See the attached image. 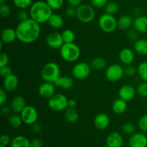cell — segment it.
<instances>
[{"label":"cell","instance_id":"1","mask_svg":"<svg viewBox=\"0 0 147 147\" xmlns=\"http://www.w3.org/2000/svg\"><path fill=\"white\" fill-rule=\"evenodd\" d=\"M17 40L22 43L30 44L37 41L41 34L40 24L30 17L20 22L15 28Z\"/></svg>","mask_w":147,"mask_h":147},{"label":"cell","instance_id":"2","mask_svg":"<svg viewBox=\"0 0 147 147\" xmlns=\"http://www.w3.org/2000/svg\"><path fill=\"white\" fill-rule=\"evenodd\" d=\"M53 10L46 1H37L32 3L30 7V17L39 24L47 22L50 16L53 14Z\"/></svg>","mask_w":147,"mask_h":147},{"label":"cell","instance_id":"3","mask_svg":"<svg viewBox=\"0 0 147 147\" xmlns=\"http://www.w3.org/2000/svg\"><path fill=\"white\" fill-rule=\"evenodd\" d=\"M81 51L76 43H64L60 48L62 59L67 63H74L80 58Z\"/></svg>","mask_w":147,"mask_h":147},{"label":"cell","instance_id":"4","mask_svg":"<svg viewBox=\"0 0 147 147\" xmlns=\"http://www.w3.org/2000/svg\"><path fill=\"white\" fill-rule=\"evenodd\" d=\"M40 76L45 82L55 83L60 76V66L55 62H48L42 67Z\"/></svg>","mask_w":147,"mask_h":147},{"label":"cell","instance_id":"5","mask_svg":"<svg viewBox=\"0 0 147 147\" xmlns=\"http://www.w3.org/2000/svg\"><path fill=\"white\" fill-rule=\"evenodd\" d=\"M98 26L100 30L106 33H112L118 27V20L114 15L104 13L98 19Z\"/></svg>","mask_w":147,"mask_h":147},{"label":"cell","instance_id":"6","mask_svg":"<svg viewBox=\"0 0 147 147\" xmlns=\"http://www.w3.org/2000/svg\"><path fill=\"white\" fill-rule=\"evenodd\" d=\"M47 105L53 111H63L68 108V99L63 93H55L48 99Z\"/></svg>","mask_w":147,"mask_h":147},{"label":"cell","instance_id":"7","mask_svg":"<svg viewBox=\"0 0 147 147\" xmlns=\"http://www.w3.org/2000/svg\"><path fill=\"white\" fill-rule=\"evenodd\" d=\"M76 17L78 20L82 23H85V24L90 23L96 17L94 7L91 4H80L78 7H77Z\"/></svg>","mask_w":147,"mask_h":147},{"label":"cell","instance_id":"8","mask_svg":"<svg viewBox=\"0 0 147 147\" xmlns=\"http://www.w3.org/2000/svg\"><path fill=\"white\" fill-rule=\"evenodd\" d=\"M92 67L90 65L86 62L77 63L72 69V75L75 79L83 80L88 78L91 73Z\"/></svg>","mask_w":147,"mask_h":147},{"label":"cell","instance_id":"9","mask_svg":"<svg viewBox=\"0 0 147 147\" xmlns=\"http://www.w3.org/2000/svg\"><path fill=\"white\" fill-rule=\"evenodd\" d=\"M124 76V68L119 64H112L106 67L105 76L109 81L115 83L121 80Z\"/></svg>","mask_w":147,"mask_h":147},{"label":"cell","instance_id":"10","mask_svg":"<svg viewBox=\"0 0 147 147\" xmlns=\"http://www.w3.org/2000/svg\"><path fill=\"white\" fill-rule=\"evenodd\" d=\"M20 114L22 119L23 123L26 125L32 126L38 120V112L32 106H26Z\"/></svg>","mask_w":147,"mask_h":147},{"label":"cell","instance_id":"11","mask_svg":"<svg viewBox=\"0 0 147 147\" xmlns=\"http://www.w3.org/2000/svg\"><path fill=\"white\" fill-rule=\"evenodd\" d=\"M46 43L52 49H60L64 44L62 34L57 32H50L46 37Z\"/></svg>","mask_w":147,"mask_h":147},{"label":"cell","instance_id":"12","mask_svg":"<svg viewBox=\"0 0 147 147\" xmlns=\"http://www.w3.org/2000/svg\"><path fill=\"white\" fill-rule=\"evenodd\" d=\"M129 147H147V136L143 132H135L129 139Z\"/></svg>","mask_w":147,"mask_h":147},{"label":"cell","instance_id":"13","mask_svg":"<svg viewBox=\"0 0 147 147\" xmlns=\"http://www.w3.org/2000/svg\"><path fill=\"white\" fill-rule=\"evenodd\" d=\"M119 97L126 102L130 101L134 98L136 94V89L130 84L122 86L119 90Z\"/></svg>","mask_w":147,"mask_h":147},{"label":"cell","instance_id":"14","mask_svg":"<svg viewBox=\"0 0 147 147\" xmlns=\"http://www.w3.org/2000/svg\"><path fill=\"white\" fill-rule=\"evenodd\" d=\"M55 83L45 82L38 88V94L44 98L49 99L55 94Z\"/></svg>","mask_w":147,"mask_h":147},{"label":"cell","instance_id":"15","mask_svg":"<svg viewBox=\"0 0 147 147\" xmlns=\"http://www.w3.org/2000/svg\"><path fill=\"white\" fill-rule=\"evenodd\" d=\"M106 145L109 147H122L123 144V136L118 131H113L108 135Z\"/></svg>","mask_w":147,"mask_h":147},{"label":"cell","instance_id":"16","mask_svg":"<svg viewBox=\"0 0 147 147\" xmlns=\"http://www.w3.org/2000/svg\"><path fill=\"white\" fill-rule=\"evenodd\" d=\"M3 88L7 92L11 93L16 90L19 86V79L16 75L11 74L3 78Z\"/></svg>","mask_w":147,"mask_h":147},{"label":"cell","instance_id":"17","mask_svg":"<svg viewBox=\"0 0 147 147\" xmlns=\"http://www.w3.org/2000/svg\"><path fill=\"white\" fill-rule=\"evenodd\" d=\"M119 58L121 63L125 65H131L135 60V53L131 48L125 47L119 53Z\"/></svg>","mask_w":147,"mask_h":147},{"label":"cell","instance_id":"18","mask_svg":"<svg viewBox=\"0 0 147 147\" xmlns=\"http://www.w3.org/2000/svg\"><path fill=\"white\" fill-rule=\"evenodd\" d=\"M110 117L105 113H100L96 115L93 121L95 127L99 130H104L107 129L110 125Z\"/></svg>","mask_w":147,"mask_h":147},{"label":"cell","instance_id":"19","mask_svg":"<svg viewBox=\"0 0 147 147\" xmlns=\"http://www.w3.org/2000/svg\"><path fill=\"white\" fill-rule=\"evenodd\" d=\"M16 40H17V37L15 29L7 27L2 30L1 33V41L4 44H11L14 42Z\"/></svg>","mask_w":147,"mask_h":147},{"label":"cell","instance_id":"20","mask_svg":"<svg viewBox=\"0 0 147 147\" xmlns=\"http://www.w3.org/2000/svg\"><path fill=\"white\" fill-rule=\"evenodd\" d=\"M26 100L22 96H16L11 100L10 106L14 113H20L26 107Z\"/></svg>","mask_w":147,"mask_h":147},{"label":"cell","instance_id":"21","mask_svg":"<svg viewBox=\"0 0 147 147\" xmlns=\"http://www.w3.org/2000/svg\"><path fill=\"white\" fill-rule=\"evenodd\" d=\"M133 27L139 33H147V17L137 16L134 20Z\"/></svg>","mask_w":147,"mask_h":147},{"label":"cell","instance_id":"22","mask_svg":"<svg viewBox=\"0 0 147 147\" xmlns=\"http://www.w3.org/2000/svg\"><path fill=\"white\" fill-rule=\"evenodd\" d=\"M55 85L57 88L64 89V90H68L73 88L74 81L71 77L67 76H60L55 81Z\"/></svg>","mask_w":147,"mask_h":147},{"label":"cell","instance_id":"23","mask_svg":"<svg viewBox=\"0 0 147 147\" xmlns=\"http://www.w3.org/2000/svg\"><path fill=\"white\" fill-rule=\"evenodd\" d=\"M10 147H30L31 141L25 136L19 135L11 139Z\"/></svg>","mask_w":147,"mask_h":147},{"label":"cell","instance_id":"24","mask_svg":"<svg viewBox=\"0 0 147 147\" xmlns=\"http://www.w3.org/2000/svg\"><path fill=\"white\" fill-rule=\"evenodd\" d=\"M126 109H127V102L126 100L120 98L113 100L112 103V110L113 113L117 115L123 114V113H125Z\"/></svg>","mask_w":147,"mask_h":147},{"label":"cell","instance_id":"25","mask_svg":"<svg viewBox=\"0 0 147 147\" xmlns=\"http://www.w3.org/2000/svg\"><path fill=\"white\" fill-rule=\"evenodd\" d=\"M49 26L53 29H57L61 28L64 24V19H63V16H61L59 14H54L53 13L50 17L49 18L48 21H47Z\"/></svg>","mask_w":147,"mask_h":147},{"label":"cell","instance_id":"26","mask_svg":"<svg viewBox=\"0 0 147 147\" xmlns=\"http://www.w3.org/2000/svg\"><path fill=\"white\" fill-rule=\"evenodd\" d=\"M134 19L128 14L121 16L118 20V27L122 30H128L133 26Z\"/></svg>","mask_w":147,"mask_h":147},{"label":"cell","instance_id":"27","mask_svg":"<svg viewBox=\"0 0 147 147\" xmlns=\"http://www.w3.org/2000/svg\"><path fill=\"white\" fill-rule=\"evenodd\" d=\"M134 50L139 55H147V40L138 39L134 44Z\"/></svg>","mask_w":147,"mask_h":147},{"label":"cell","instance_id":"28","mask_svg":"<svg viewBox=\"0 0 147 147\" xmlns=\"http://www.w3.org/2000/svg\"><path fill=\"white\" fill-rule=\"evenodd\" d=\"M65 118L69 123H76L79 119V113L75 108H67L65 111Z\"/></svg>","mask_w":147,"mask_h":147},{"label":"cell","instance_id":"29","mask_svg":"<svg viewBox=\"0 0 147 147\" xmlns=\"http://www.w3.org/2000/svg\"><path fill=\"white\" fill-rule=\"evenodd\" d=\"M8 122L9 124L11 126V127L14 128V129H17L20 128V126L22 125L23 121L22 119L20 113H13L11 114L8 118Z\"/></svg>","mask_w":147,"mask_h":147},{"label":"cell","instance_id":"30","mask_svg":"<svg viewBox=\"0 0 147 147\" xmlns=\"http://www.w3.org/2000/svg\"><path fill=\"white\" fill-rule=\"evenodd\" d=\"M90 66H91L92 69H93V70H103L106 67V61L103 57H96L91 60Z\"/></svg>","mask_w":147,"mask_h":147},{"label":"cell","instance_id":"31","mask_svg":"<svg viewBox=\"0 0 147 147\" xmlns=\"http://www.w3.org/2000/svg\"><path fill=\"white\" fill-rule=\"evenodd\" d=\"M61 34L64 43L74 42L75 40H76V34L73 30H70V29H66V30H63Z\"/></svg>","mask_w":147,"mask_h":147},{"label":"cell","instance_id":"32","mask_svg":"<svg viewBox=\"0 0 147 147\" xmlns=\"http://www.w3.org/2000/svg\"><path fill=\"white\" fill-rule=\"evenodd\" d=\"M137 73L143 81L147 82V61L142 62L138 65Z\"/></svg>","mask_w":147,"mask_h":147},{"label":"cell","instance_id":"33","mask_svg":"<svg viewBox=\"0 0 147 147\" xmlns=\"http://www.w3.org/2000/svg\"><path fill=\"white\" fill-rule=\"evenodd\" d=\"M104 8L106 13L114 15L115 14H116L119 11V6L115 1H109Z\"/></svg>","mask_w":147,"mask_h":147},{"label":"cell","instance_id":"34","mask_svg":"<svg viewBox=\"0 0 147 147\" xmlns=\"http://www.w3.org/2000/svg\"><path fill=\"white\" fill-rule=\"evenodd\" d=\"M13 3L20 9H26L31 7L32 0H13Z\"/></svg>","mask_w":147,"mask_h":147},{"label":"cell","instance_id":"35","mask_svg":"<svg viewBox=\"0 0 147 147\" xmlns=\"http://www.w3.org/2000/svg\"><path fill=\"white\" fill-rule=\"evenodd\" d=\"M136 93L141 98H147V82L143 81L139 83L136 88Z\"/></svg>","mask_w":147,"mask_h":147},{"label":"cell","instance_id":"36","mask_svg":"<svg viewBox=\"0 0 147 147\" xmlns=\"http://www.w3.org/2000/svg\"><path fill=\"white\" fill-rule=\"evenodd\" d=\"M121 130L123 134H125L126 135H130L131 136V135L135 133V131H136V127H135V126L133 123L127 122V123H123V126H122Z\"/></svg>","mask_w":147,"mask_h":147},{"label":"cell","instance_id":"37","mask_svg":"<svg viewBox=\"0 0 147 147\" xmlns=\"http://www.w3.org/2000/svg\"><path fill=\"white\" fill-rule=\"evenodd\" d=\"M65 0H46L50 8L53 10H58L63 7Z\"/></svg>","mask_w":147,"mask_h":147},{"label":"cell","instance_id":"38","mask_svg":"<svg viewBox=\"0 0 147 147\" xmlns=\"http://www.w3.org/2000/svg\"><path fill=\"white\" fill-rule=\"evenodd\" d=\"M139 32L135 30L134 28H130L126 32V37L130 41L136 42L139 39Z\"/></svg>","mask_w":147,"mask_h":147},{"label":"cell","instance_id":"39","mask_svg":"<svg viewBox=\"0 0 147 147\" xmlns=\"http://www.w3.org/2000/svg\"><path fill=\"white\" fill-rule=\"evenodd\" d=\"M138 126L141 131L147 133V114H144L139 119Z\"/></svg>","mask_w":147,"mask_h":147},{"label":"cell","instance_id":"40","mask_svg":"<svg viewBox=\"0 0 147 147\" xmlns=\"http://www.w3.org/2000/svg\"><path fill=\"white\" fill-rule=\"evenodd\" d=\"M10 14H11V9H10L9 6L6 4V3L1 4V5H0V14H1V17L3 18H6V17H8L10 15Z\"/></svg>","mask_w":147,"mask_h":147},{"label":"cell","instance_id":"41","mask_svg":"<svg viewBox=\"0 0 147 147\" xmlns=\"http://www.w3.org/2000/svg\"><path fill=\"white\" fill-rule=\"evenodd\" d=\"M137 73V68L131 65H126L124 68V75L128 77H133Z\"/></svg>","mask_w":147,"mask_h":147},{"label":"cell","instance_id":"42","mask_svg":"<svg viewBox=\"0 0 147 147\" xmlns=\"http://www.w3.org/2000/svg\"><path fill=\"white\" fill-rule=\"evenodd\" d=\"M109 0H90V4L94 8L102 9L106 7Z\"/></svg>","mask_w":147,"mask_h":147},{"label":"cell","instance_id":"43","mask_svg":"<svg viewBox=\"0 0 147 147\" xmlns=\"http://www.w3.org/2000/svg\"><path fill=\"white\" fill-rule=\"evenodd\" d=\"M11 74H12V69L10 66L7 65L4 66V67H0V76L3 78Z\"/></svg>","mask_w":147,"mask_h":147},{"label":"cell","instance_id":"44","mask_svg":"<svg viewBox=\"0 0 147 147\" xmlns=\"http://www.w3.org/2000/svg\"><path fill=\"white\" fill-rule=\"evenodd\" d=\"M9 57L8 55L4 53H0V67L9 65Z\"/></svg>","mask_w":147,"mask_h":147},{"label":"cell","instance_id":"45","mask_svg":"<svg viewBox=\"0 0 147 147\" xmlns=\"http://www.w3.org/2000/svg\"><path fill=\"white\" fill-rule=\"evenodd\" d=\"M65 14L66 16H67L68 17H76V14H77V8L74 7H72V6H69L67 8L65 9Z\"/></svg>","mask_w":147,"mask_h":147},{"label":"cell","instance_id":"46","mask_svg":"<svg viewBox=\"0 0 147 147\" xmlns=\"http://www.w3.org/2000/svg\"><path fill=\"white\" fill-rule=\"evenodd\" d=\"M1 115L4 116H9L11 115V113L12 112L11 108L10 106H7V105H4L1 106V110H0Z\"/></svg>","mask_w":147,"mask_h":147},{"label":"cell","instance_id":"47","mask_svg":"<svg viewBox=\"0 0 147 147\" xmlns=\"http://www.w3.org/2000/svg\"><path fill=\"white\" fill-rule=\"evenodd\" d=\"M11 142V138L9 137V136L7 134H3L1 135V139H0V144L1 145H3V146H7L9 145H10Z\"/></svg>","mask_w":147,"mask_h":147},{"label":"cell","instance_id":"48","mask_svg":"<svg viewBox=\"0 0 147 147\" xmlns=\"http://www.w3.org/2000/svg\"><path fill=\"white\" fill-rule=\"evenodd\" d=\"M7 100V91L4 88L0 89V106H4L6 104Z\"/></svg>","mask_w":147,"mask_h":147},{"label":"cell","instance_id":"49","mask_svg":"<svg viewBox=\"0 0 147 147\" xmlns=\"http://www.w3.org/2000/svg\"><path fill=\"white\" fill-rule=\"evenodd\" d=\"M30 16V14L27 13V11H25V9H20V11L18 12V14H17V17H18L19 20L20 22L21 21H24V20L29 19Z\"/></svg>","mask_w":147,"mask_h":147},{"label":"cell","instance_id":"50","mask_svg":"<svg viewBox=\"0 0 147 147\" xmlns=\"http://www.w3.org/2000/svg\"><path fill=\"white\" fill-rule=\"evenodd\" d=\"M42 141L40 138H34L31 141V146L30 147H42Z\"/></svg>","mask_w":147,"mask_h":147},{"label":"cell","instance_id":"51","mask_svg":"<svg viewBox=\"0 0 147 147\" xmlns=\"http://www.w3.org/2000/svg\"><path fill=\"white\" fill-rule=\"evenodd\" d=\"M32 130L34 133L35 134H40L42 131V126L40 123L36 122L35 123L32 125Z\"/></svg>","mask_w":147,"mask_h":147},{"label":"cell","instance_id":"52","mask_svg":"<svg viewBox=\"0 0 147 147\" xmlns=\"http://www.w3.org/2000/svg\"><path fill=\"white\" fill-rule=\"evenodd\" d=\"M67 2L68 3L69 6H72L74 7H78L82 2V0H67Z\"/></svg>","mask_w":147,"mask_h":147},{"label":"cell","instance_id":"53","mask_svg":"<svg viewBox=\"0 0 147 147\" xmlns=\"http://www.w3.org/2000/svg\"><path fill=\"white\" fill-rule=\"evenodd\" d=\"M77 106V102L75 99H69L68 100V107L69 108H76Z\"/></svg>","mask_w":147,"mask_h":147},{"label":"cell","instance_id":"54","mask_svg":"<svg viewBox=\"0 0 147 147\" xmlns=\"http://www.w3.org/2000/svg\"><path fill=\"white\" fill-rule=\"evenodd\" d=\"M141 9H139V8H136L134 9V14H135V15H136V17H137V16H139L140 15V14H141Z\"/></svg>","mask_w":147,"mask_h":147},{"label":"cell","instance_id":"55","mask_svg":"<svg viewBox=\"0 0 147 147\" xmlns=\"http://www.w3.org/2000/svg\"><path fill=\"white\" fill-rule=\"evenodd\" d=\"M7 1H8V0H0V3H1V4H4V3L7 2Z\"/></svg>","mask_w":147,"mask_h":147},{"label":"cell","instance_id":"56","mask_svg":"<svg viewBox=\"0 0 147 147\" xmlns=\"http://www.w3.org/2000/svg\"><path fill=\"white\" fill-rule=\"evenodd\" d=\"M0 147H7V146H3V145H0Z\"/></svg>","mask_w":147,"mask_h":147},{"label":"cell","instance_id":"57","mask_svg":"<svg viewBox=\"0 0 147 147\" xmlns=\"http://www.w3.org/2000/svg\"><path fill=\"white\" fill-rule=\"evenodd\" d=\"M101 147H109L107 146V145H105V146H101Z\"/></svg>","mask_w":147,"mask_h":147}]
</instances>
